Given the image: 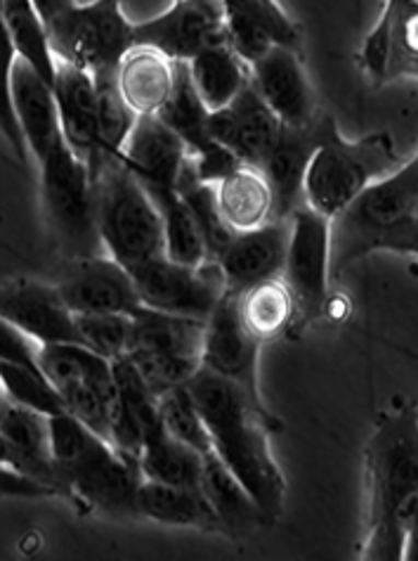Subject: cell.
<instances>
[{"label": "cell", "instance_id": "1", "mask_svg": "<svg viewBox=\"0 0 418 561\" xmlns=\"http://www.w3.org/2000/svg\"><path fill=\"white\" fill-rule=\"evenodd\" d=\"M185 387L201 412L218 460L239 479L263 512L265 522L272 526L287 500V479L270 446V436L272 432H281V422L270 408L258 405L232 381L206 367Z\"/></svg>", "mask_w": 418, "mask_h": 561}, {"label": "cell", "instance_id": "2", "mask_svg": "<svg viewBox=\"0 0 418 561\" xmlns=\"http://www.w3.org/2000/svg\"><path fill=\"white\" fill-rule=\"evenodd\" d=\"M369 493L362 559L399 561L405 548L402 512L418 493V408L399 405L379 417L364 448Z\"/></svg>", "mask_w": 418, "mask_h": 561}, {"label": "cell", "instance_id": "3", "mask_svg": "<svg viewBox=\"0 0 418 561\" xmlns=\"http://www.w3.org/2000/svg\"><path fill=\"white\" fill-rule=\"evenodd\" d=\"M50 443L62 495L77 500L83 510L112 516L136 514L142 483L136 460L69 412L50 415Z\"/></svg>", "mask_w": 418, "mask_h": 561}, {"label": "cell", "instance_id": "4", "mask_svg": "<svg viewBox=\"0 0 418 561\" xmlns=\"http://www.w3.org/2000/svg\"><path fill=\"white\" fill-rule=\"evenodd\" d=\"M397 152L387 130H373L360 140H348L328 116L324 136L303 183V199L326 218H336L383 175L397 169Z\"/></svg>", "mask_w": 418, "mask_h": 561}, {"label": "cell", "instance_id": "5", "mask_svg": "<svg viewBox=\"0 0 418 561\" xmlns=\"http://www.w3.org/2000/svg\"><path fill=\"white\" fill-rule=\"evenodd\" d=\"M40 209L65 261L104 254L97 226V195L91 169L67 140L40 161Z\"/></svg>", "mask_w": 418, "mask_h": 561}, {"label": "cell", "instance_id": "6", "mask_svg": "<svg viewBox=\"0 0 418 561\" xmlns=\"http://www.w3.org/2000/svg\"><path fill=\"white\" fill-rule=\"evenodd\" d=\"M93 181L104 254L128 271L166 254L156 204L121 161L104 167Z\"/></svg>", "mask_w": 418, "mask_h": 561}, {"label": "cell", "instance_id": "7", "mask_svg": "<svg viewBox=\"0 0 418 561\" xmlns=\"http://www.w3.org/2000/svg\"><path fill=\"white\" fill-rule=\"evenodd\" d=\"M418 209V154L367 187L346 211L332 218V271L373 254L383 232Z\"/></svg>", "mask_w": 418, "mask_h": 561}, {"label": "cell", "instance_id": "8", "mask_svg": "<svg viewBox=\"0 0 418 561\" xmlns=\"http://www.w3.org/2000/svg\"><path fill=\"white\" fill-rule=\"evenodd\" d=\"M46 24L57 60L93 77L116 71L124 55L136 46V22L126 18L121 0L73 3Z\"/></svg>", "mask_w": 418, "mask_h": 561}, {"label": "cell", "instance_id": "9", "mask_svg": "<svg viewBox=\"0 0 418 561\" xmlns=\"http://www.w3.org/2000/svg\"><path fill=\"white\" fill-rule=\"evenodd\" d=\"M206 320L183 318L140 306L132 313L128 358L156 396L185 383L201 370Z\"/></svg>", "mask_w": 418, "mask_h": 561}, {"label": "cell", "instance_id": "10", "mask_svg": "<svg viewBox=\"0 0 418 561\" xmlns=\"http://www.w3.org/2000/svg\"><path fill=\"white\" fill-rule=\"evenodd\" d=\"M38 363L69 415L112 443L118 398L114 363L83 344L38 346Z\"/></svg>", "mask_w": 418, "mask_h": 561}, {"label": "cell", "instance_id": "11", "mask_svg": "<svg viewBox=\"0 0 418 561\" xmlns=\"http://www.w3.org/2000/svg\"><path fill=\"white\" fill-rule=\"evenodd\" d=\"M332 277V218L301 204L289 218V247L281 279L295 301V330L326 316Z\"/></svg>", "mask_w": 418, "mask_h": 561}, {"label": "cell", "instance_id": "12", "mask_svg": "<svg viewBox=\"0 0 418 561\" xmlns=\"http://www.w3.org/2000/svg\"><path fill=\"white\" fill-rule=\"evenodd\" d=\"M140 301L154 311L206 320L228 297V283L218 261L187 265L156 256L130 271Z\"/></svg>", "mask_w": 418, "mask_h": 561}, {"label": "cell", "instance_id": "13", "mask_svg": "<svg viewBox=\"0 0 418 561\" xmlns=\"http://www.w3.org/2000/svg\"><path fill=\"white\" fill-rule=\"evenodd\" d=\"M136 43L189 62L206 48L228 43L222 0H173L156 18L136 22Z\"/></svg>", "mask_w": 418, "mask_h": 561}, {"label": "cell", "instance_id": "14", "mask_svg": "<svg viewBox=\"0 0 418 561\" xmlns=\"http://www.w3.org/2000/svg\"><path fill=\"white\" fill-rule=\"evenodd\" d=\"M260 351L263 342L239 318L236 294L228 291V297L206 318L201 367L232 381L258 405L267 408L260 387Z\"/></svg>", "mask_w": 418, "mask_h": 561}, {"label": "cell", "instance_id": "15", "mask_svg": "<svg viewBox=\"0 0 418 561\" xmlns=\"http://www.w3.org/2000/svg\"><path fill=\"white\" fill-rule=\"evenodd\" d=\"M55 287L73 316H132L142 306L130 271L107 254L65 261Z\"/></svg>", "mask_w": 418, "mask_h": 561}, {"label": "cell", "instance_id": "16", "mask_svg": "<svg viewBox=\"0 0 418 561\" xmlns=\"http://www.w3.org/2000/svg\"><path fill=\"white\" fill-rule=\"evenodd\" d=\"M357 60L373 83L418 81V0H385Z\"/></svg>", "mask_w": 418, "mask_h": 561}, {"label": "cell", "instance_id": "17", "mask_svg": "<svg viewBox=\"0 0 418 561\" xmlns=\"http://www.w3.org/2000/svg\"><path fill=\"white\" fill-rule=\"evenodd\" d=\"M251 83L283 126L303 128L317 119V100L301 50L272 46L248 65Z\"/></svg>", "mask_w": 418, "mask_h": 561}, {"label": "cell", "instance_id": "18", "mask_svg": "<svg viewBox=\"0 0 418 561\" xmlns=\"http://www.w3.org/2000/svg\"><path fill=\"white\" fill-rule=\"evenodd\" d=\"M0 318H5L38 346L79 344L77 316L55 285L14 279L0 285Z\"/></svg>", "mask_w": 418, "mask_h": 561}, {"label": "cell", "instance_id": "19", "mask_svg": "<svg viewBox=\"0 0 418 561\" xmlns=\"http://www.w3.org/2000/svg\"><path fill=\"white\" fill-rule=\"evenodd\" d=\"M59 122L73 154L85 161L91 175L102 171V130H100V95L93 73L59 62L53 81Z\"/></svg>", "mask_w": 418, "mask_h": 561}, {"label": "cell", "instance_id": "20", "mask_svg": "<svg viewBox=\"0 0 418 561\" xmlns=\"http://www.w3.org/2000/svg\"><path fill=\"white\" fill-rule=\"evenodd\" d=\"M281 126L283 124L265 105L253 83H248L228 107L208 116L211 138L230 150L242 164L256 169H260L265 157L270 154Z\"/></svg>", "mask_w": 418, "mask_h": 561}, {"label": "cell", "instance_id": "21", "mask_svg": "<svg viewBox=\"0 0 418 561\" xmlns=\"http://www.w3.org/2000/svg\"><path fill=\"white\" fill-rule=\"evenodd\" d=\"M185 142L159 116H138L124 147L121 164L132 173L147 195L177 190L187 167Z\"/></svg>", "mask_w": 418, "mask_h": 561}, {"label": "cell", "instance_id": "22", "mask_svg": "<svg viewBox=\"0 0 418 561\" xmlns=\"http://www.w3.org/2000/svg\"><path fill=\"white\" fill-rule=\"evenodd\" d=\"M326 122L328 114H320L315 122L303 128L281 126L270 154L265 157L260 171L272 190L275 220H289L298 206L305 204V173L310 167V159L315 154L317 145L324 136Z\"/></svg>", "mask_w": 418, "mask_h": 561}, {"label": "cell", "instance_id": "23", "mask_svg": "<svg viewBox=\"0 0 418 561\" xmlns=\"http://www.w3.org/2000/svg\"><path fill=\"white\" fill-rule=\"evenodd\" d=\"M228 43L246 65L272 46L301 50L303 32L277 0H222Z\"/></svg>", "mask_w": 418, "mask_h": 561}, {"label": "cell", "instance_id": "24", "mask_svg": "<svg viewBox=\"0 0 418 561\" xmlns=\"http://www.w3.org/2000/svg\"><path fill=\"white\" fill-rule=\"evenodd\" d=\"M289 247V220H270V224L236 232L218 256V265L230 291H244L265 279L281 277L283 261Z\"/></svg>", "mask_w": 418, "mask_h": 561}, {"label": "cell", "instance_id": "25", "mask_svg": "<svg viewBox=\"0 0 418 561\" xmlns=\"http://www.w3.org/2000/svg\"><path fill=\"white\" fill-rule=\"evenodd\" d=\"M12 110L26 142V152L34 154L40 164L65 140V133L53 83L40 79L22 60H18L12 71Z\"/></svg>", "mask_w": 418, "mask_h": 561}, {"label": "cell", "instance_id": "26", "mask_svg": "<svg viewBox=\"0 0 418 561\" xmlns=\"http://www.w3.org/2000/svg\"><path fill=\"white\" fill-rule=\"evenodd\" d=\"M0 434L8 443L12 469L50 485L57 495H62L50 443V415L10 401L0 415Z\"/></svg>", "mask_w": 418, "mask_h": 561}, {"label": "cell", "instance_id": "27", "mask_svg": "<svg viewBox=\"0 0 418 561\" xmlns=\"http://www.w3.org/2000/svg\"><path fill=\"white\" fill-rule=\"evenodd\" d=\"M181 62L136 43L116 67L118 93L138 116H154L175 91Z\"/></svg>", "mask_w": 418, "mask_h": 561}, {"label": "cell", "instance_id": "28", "mask_svg": "<svg viewBox=\"0 0 418 561\" xmlns=\"http://www.w3.org/2000/svg\"><path fill=\"white\" fill-rule=\"evenodd\" d=\"M213 187L218 211L232 232H248L275 220V197L260 169L239 164Z\"/></svg>", "mask_w": 418, "mask_h": 561}, {"label": "cell", "instance_id": "29", "mask_svg": "<svg viewBox=\"0 0 418 561\" xmlns=\"http://www.w3.org/2000/svg\"><path fill=\"white\" fill-rule=\"evenodd\" d=\"M136 516L161 526L197 528L204 534H220L213 507L208 505L201 489H183L142 479L136 497Z\"/></svg>", "mask_w": 418, "mask_h": 561}, {"label": "cell", "instance_id": "30", "mask_svg": "<svg viewBox=\"0 0 418 561\" xmlns=\"http://www.w3.org/2000/svg\"><path fill=\"white\" fill-rule=\"evenodd\" d=\"M201 493L206 495L208 505L213 507L220 534L242 538L253 534L260 526H270L265 522L263 512L248 495L232 471L218 460V455L211 453L204 457V474H201Z\"/></svg>", "mask_w": 418, "mask_h": 561}, {"label": "cell", "instance_id": "31", "mask_svg": "<svg viewBox=\"0 0 418 561\" xmlns=\"http://www.w3.org/2000/svg\"><path fill=\"white\" fill-rule=\"evenodd\" d=\"M187 65L194 91L199 93L208 112L228 107L251 83L248 65L232 50L230 43L206 48L197 57H191Z\"/></svg>", "mask_w": 418, "mask_h": 561}, {"label": "cell", "instance_id": "32", "mask_svg": "<svg viewBox=\"0 0 418 561\" xmlns=\"http://www.w3.org/2000/svg\"><path fill=\"white\" fill-rule=\"evenodd\" d=\"M236 311L244 328L263 344L295 330V301L281 277L236 291Z\"/></svg>", "mask_w": 418, "mask_h": 561}, {"label": "cell", "instance_id": "33", "mask_svg": "<svg viewBox=\"0 0 418 561\" xmlns=\"http://www.w3.org/2000/svg\"><path fill=\"white\" fill-rule=\"evenodd\" d=\"M204 457L206 455L173 438L161 424L159 430L144 438L138 455V467L147 481L201 489Z\"/></svg>", "mask_w": 418, "mask_h": 561}, {"label": "cell", "instance_id": "34", "mask_svg": "<svg viewBox=\"0 0 418 561\" xmlns=\"http://www.w3.org/2000/svg\"><path fill=\"white\" fill-rule=\"evenodd\" d=\"M3 18L20 60L32 67L40 79L53 83L57 57L50 46L48 24L34 0H3Z\"/></svg>", "mask_w": 418, "mask_h": 561}, {"label": "cell", "instance_id": "35", "mask_svg": "<svg viewBox=\"0 0 418 561\" xmlns=\"http://www.w3.org/2000/svg\"><path fill=\"white\" fill-rule=\"evenodd\" d=\"M156 204L161 224H163V247H166V256L177 263L187 265H201L211 261L208 249L204 242V234L194 220L189 206L181 197V192H159V195H149Z\"/></svg>", "mask_w": 418, "mask_h": 561}, {"label": "cell", "instance_id": "36", "mask_svg": "<svg viewBox=\"0 0 418 561\" xmlns=\"http://www.w3.org/2000/svg\"><path fill=\"white\" fill-rule=\"evenodd\" d=\"M177 192H181V197L189 206L194 220H197V226L204 234L206 249H208V256L218 261V256L225 251V247L230 244V240L236 232H232L228 228V224L222 220V216L218 211L216 187L211 183L199 181L197 173H194V169L189 164V159H187V167L181 175V183H177Z\"/></svg>", "mask_w": 418, "mask_h": 561}, {"label": "cell", "instance_id": "37", "mask_svg": "<svg viewBox=\"0 0 418 561\" xmlns=\"http://www.w3.org/2000/svg\"><path fill=\"white\" fill-rule=\"evenodd\" d=\"M159 412L161 424L173 438H177L185 446L194 448L201 455H211V436H208L206 424L201 420L199 408L194 405L187 387H177L159 396Z\"/></svg>", "mask_w": 418, "mask_h": 561}, {"label": "cell", "instance_id": "38", "mask_svg": "<svg viewBox=\"0 0 418 561\" xmlns=\"http://www.w3.org/2000/svg\"><path fill=\"white\" fill-rule=\"evenodd\" d=\"M0 383H3V389L12 403L34 408L43 412V415L67 412L62 398H59L48 377L40 370H32V367L26 365L0 358Z\"/></svg>", "mask_w": 418, "mask_h": 561}, {"label": "cell", "instance_id": "39", "mask_svg": "<svg viewBox=\"0 0 418 561\" xmlns=\"http://www.w3.org/2000/svg\"><path fill=\"white\" fill-rule=\"evenodd\" d=\"M79 344L107 360L128 356L132 342V316L128 313H85L77 316Z\"/></svg>", "mask_w": 418, "mask_h": 561}, {"label": "cell", "instance_id": "40", "mask_svg": "<svg viewBox=\"0 0 418 561\" xmlns=\"http://www.w3.org/2000/svg\"><path fill=\"white\" fill-rule=\"evenodd\" d=\"M18 60L20 57L12 46V38L8 34L5 18H3V0H0V136L5 138V142L12 147L14 157L24 164L28 152L18 124V116H14V110H12V71Z\"/></svg>", "mask_w": 418, "mask_h": 561}, {"label": "cell", "instance_id": "41", "mask_svg": "<svg viewBox=\"0 0 418 561\" xmlns=\"http://www.w3.org/2000/svg\"><path fill=\"white\" fill-rule=\"evenodd\" d=\"M0 358L26 365L32 370H40L38 344L32 342V339L14 328V324H10L5 318H0Z\"/></svg>", "mask_w": 418, "mask_h": 561}, {"label": "cell", "instance_id": "42", "mask_svg": "<svg viewBox=\"0 0 418 561\" xmlns=\"http://www.w3.org/2000/svg\"><path fill=\"white\" fill-rule=\"evenodd\" d=\"M57 491L50 485L40 483L22 471L12 469L10 465H0V497H18V500H38L55 497Z\"/></svg>", "mask_w": 418, "mask_h": 561}, {"label": "cell", "instance_id": "43", "mask_svg": "<svg viewBox=\"0 0 418 561\" xmlns=\"http://www.w3.org/2000/svg\"><path fill=\"white\" fill-rule=\"evenodd\" d=\"M373 251H395V254L418 256V216L411 214L387 232H383Z\"/></svg>", "mask_w": 418, "mask_h": 561}, {"label": "cell", "instance_id": "44", "mask_svg": "<svg viewBox=\"0 0 418 561\" xmlns=\"http://www.w3.org/2000/svg\"><path fill=\"white\" fill-rule=\"evenodd\" d=\"M402 530H405L402 561H418V493L409 500L405 512H402Z\"/></svg>", "mask_w": 418, "mask_h": 561}, {"label": "cell", "instance_id": "45", "mask_svg": "<svg viewBox=\"0 0 418 561\" xmlns=\"http://www.w3.org/2000/svg\"><path fill=\"white\" fill-rule=\"evenodd\" d=\"M73 3H77V0H34V5L38 8V12L43 14V20H46V22L53 20L55 14L67 10Z\"/></svg>", "mask_w": 418, "mask_h": 561}, {"label": "cell", "instance_id": "46", "mask_svg": "<svg viewBox=\"0 0 418 561\" xmlns=\"http://www.w3.org/2000/svg\"><path fill=\"white\" fill-rule=\"evenodd\" d=\"M0 465H10V450H8V443L0 434Z\"/></svg>", "mask_w": 418, "mask_h": 561}, {"label": "cell", "instance_id": "47", "mask_svg": "<svg viewBox=\"0 0 418 561\" xmlns=\"http://www.w3.org/2000/svg\"><path fill=\"white\" fill-rule=\"evenodd\" d=\"M8 405H10V398H8L5 389H3V383H0V415H3Z\"/></svg>", "mask_w": 418, "mask_h": 561}, {"label": "cell", "instance_id": "48", "mask_svg": "<svg viewBox=\"0 0 418 561\" xmlns=\"http://www.w3.org/2000/svg\"><path fill=\"white\" fill-rule=\"evenodd\" d=\"M77 3H88V0H77Z\"/></svg>", "mask_w": 418, "mask_h": 561}, {"label": "cell", "instance_id": "49", "mask_svg": "<svg viewBox=\"0 0 418 561\" xmlns=\"http://www.w3.org/2000/svg\"><path fill=\"white\" fill-rule=\"evenodd\" d=\"M416 216H418V209H416Z\"/></svg>", "mask_w": 418, "mask_h": 561}]
</instances>
